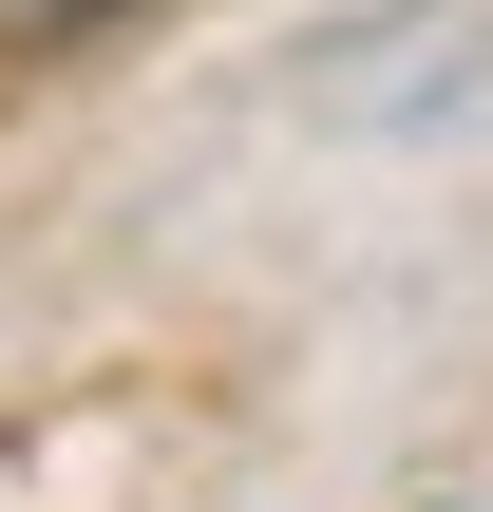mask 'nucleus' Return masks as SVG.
Masks as SVG:
<instances>
[{"label": "nucleus", "instance_id": "obj_1", "mask_svg": "<svg viewBox=\"0 0 493 512\" xmlns=\"http://www.w3.org/2000/svg\"><path fill=\"white\" fill-rule=\"evenodd\" d=\"M95 19H133V0H0V38L38 57V38H95Z\"/></svg>", "mask_w": 493, "mask_h": 512}]
</instances>
